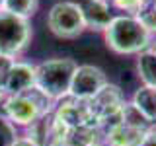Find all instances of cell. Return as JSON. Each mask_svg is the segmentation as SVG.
I'll return each mask as SVG.
<instances>
[{
	"mask_svg": "<svg viewBox=\"0 0 156 146\" xmlns=\"http://www.w3.org/2000/svg\"><path fill=\"white\" fill-rule=\"evenodd\" d=\"M37 6H39V0H4L0 8L10 14H16L20 18L29 19L37 12Z\"/></svg>",
	"mask_w": 156,
	"mask_h": 146,
	"instance_id": "8fae6325",
	"label": "cell"
},
{
	"mask_svg": "<svg viewBox=\"0 0 156 146\" xmlns=\"http://www.w3.org/2000/svg\"><path fill=\"white\" fill-rule=\"evenodd\" d=\"M12 62H14V58H10L6 55H0V88H2V80H4V76H6V72H8Z\"/></svg>",
	"mask_w": 156,
	"mask_h": 146,
	"instance_id": "2e32d148",
	"label": "cell"
},
{
	"mask_svg": "<svg viewBox=\"0 0 156 146\" xmlns=\"http://www.w3.org/2000/svg\"><path fill=\"white\" fill-rule=\"evenodd\" d=\"M31 23L26 18L10 14L0 8V55L16 61L31 41Z\"/></svg>",
	"mask_w": 156,
	"mask_h": 146,
	"instance_id": "277c9868",
	"label": "cell"
},
{
	"mask_svg": "<svg viewBox=\"0 0 156 146\" xmlns=\"http://www.w3.org/2000/svg\"><path fill=\"white\" fill-rule=\"evenodd\" d=\"M55 101H51L45 97L37 88L29 90L27 94L20 96H6V99L0 105V113L18 129H27L31 123H35L39 117L47 115L51 111V105Z\"/></svg>",
	"mask_w": 156,
	"mask_h": 146,
	"instance_id": "3957f363",
	"label": "cell"
},
{
	"mask_svg": "<svg viewBox=\"0 0 156 146\" xmlns=\"http://www.w3.org/2000/svg\"><path fill=\"white\" fill-rule=\"evenodd\" d=\"M104 41L117 55H140L152 45V33L136 16L121 14L104 29Z\"/></svg>",
	"mask_w": 156,
	"mask_h": 146,
	"instance_id": "6da1fadb",
	"label": "cell"
},
{
	"mask_svg": "<svg viewBox=\"0 0 156 146\" xmlns=\"http://www.w3.org/2000/svg\"><path fill=\"white\" fill-rule=\"evenodd\" d=\"M20 136L18 127H14L10 121L0 113V146H12Z\"/></svg>",
	"mask_w": 156,
	"mask_h": 146,
	"instance_id": "7c38bea8",
	"label": "cell"
},
{
	"mask_svg": "<svg viewBox=\"0 0 156 146\" xmlns=\"http://www.w3.org/2000/svg\"><path fill=\"white\" fill-rule=\"evenodd\" d=\"M136 18L143 22V26L148 29L152 35H156V6H154V4L148 2L139 14H136Z\"/></svg>",
	"mask_w": 156,
	"mask_h": 146,
	"instance_id": "4fadbf2b",
	"label": "cell"
},
{
	"mask_svg": "<svg viewBox=\"0 0 156 146\" xmlns=\"http://www.w3.org/2000/svg\"><path fill=\"white\" fill-rule=\"evenodd\" d=\"M12 146H39V144H35L33 140H29L27 136H23V134H20L18 138H16V142H14Z\"/></svg>",
	"mask_w": 156,
	"mask_h": 146,
	"instance_id": "e0dca14e",
	"label": "cell"
},
{
	"mask_svg": "<svg viewBox=\"0 0 156 146\" xmlns=\"http://www.w3.org/2000/svg\"><path fill=\"white\" fill-rule=\"evenodd\" d=\"M131 105H133L150 125L156 123V88H152V86L136 88V92L133 94V99H131Z\"/></svg>",
	"mask_w": 156,
	"mask_h": 146,
	"instance_id": "9c48e42d",
	"label": "cell"
},
{
	"mask_svg": "<svg viewBox=\"0 0 156 146\" xmlns=\"http://www.w3.org/2000/svg\"><path fill=\"white\" fill-rule=\"evenodd\" d=\"M35 88V64L23 61H14L2 80V90L6 96L27 94Z\"/></svg>",
	"mask_w": 156,
	"mask_h": 146,
	"instance_id": "52a82bcc",
	"label": "cell"
},
{
	"mask_svg": "<svg viewBox=\"0 0 156 146\" xmlns=\"http://www.w3.org/2000/svg\"><path fill=\"white\" fill-rule=\"evenodd\" d=\"M51 146H82V144H78L76 140H65V142H57V144H51Z\"/></svg>",
	"mask_w": 156,
	"mask_h": 146,
	"instance_id": "ac0fdd59",
	"label": "cell"
},
{
	"mask_svg": "<svg viewBox=\"0 0 156 146\" xmlns=\"http://www.w3.org/2000/svg\"><path fill=\"white\" fill-rule=\"evenodd\" d=\"M136 146H156V127H148Z\"/></svg>",
	"mask_w": 156,
	"mask_h": 146,
	"instance_id": "9a60e30c",
	"label": "cell"
},
{
	"mask_svg": "<svg viewBox=\"0 0 156 146\" xmlns=\"http://www.w3.org/2000/svg\"><path fill=\"white\" fill-rule=\"evenodd\" d=\"M136 72H139L143 86L156 88V51L152 47L136 55Z\"/></svg>",
	"mask_w": 156,
	"mask_h": 146,
	"instance_id": "30bf717a",
	"label": "cell"
},
{
	"mask_svg": "<svg viewBox=\"0 0 156 146\" xmlns=\"http://www.w3.org/2000/svg\"><path fill=\"white\" fill-rule=\"evenodd\" d=\"M78 62L72 58H47L35 64V88L51 101L68 96Z\"/></svg>",
	"mask_w": 156,
	"mask_h": 146,
	"instance_id": "7a4b0ae2",
	"label": "cell"
},
{
	"mask_svg": "<svg viewBox=\"0 0 156 146\" xmlns=\"http://www.w3.org/2000/svg\"><path fill=\"white\" fill-rule=\"evenodd\" d=\"M150 47H152L154 51H156V35H152V45H150Z\"/></svg>",
	"mask_w": 156,
	"mask_h": 146,
	"instance_id": "d6986e66",
	"label": "cell"
},
{
	"mask_svg": "<svg viewBox=\"0 0 156 146\" xmlns=\"http://www.w3.org/2000/svg\"><path fill=\"white\" fill-rule=\"evenodd\" d=\"M80 8L84 14L86 27L90 29H98L104 33V29L113 19L109 0H84V2H80Z\"/></svg>",
	"mask_w": 156,
	"mask_h": 146,
	"instance_id": "ba28073f",
	"label": "cell"
},
{
	"mask_svg": "<svg viewBox=\"0 0 156 146\" xmlns=\"http://www.w3.org/2000/svg\"><path fill=\"white\" fill-rule=\"evenodd\" d=\"M107 84V76L100 66L94 64H78L72 76V84L68 96L78 101H90L104 90Z\"/></svg>",
	"mask_w": 156,
	"mask_h": 146,
	"instance_id": "8992f818",
	"label": "cell"
},
{
	"mask_svg": "<svg viewBox=\"0 0 156 146\" xmlns=\"http://www.w3.org/2000/svg\"><path fill=\"white\" fill-rule=\"evenodd\" d=\"M119 10H125V14L129 16H136L150 0H111Z\"/></svg>",
	"mask_w": 156,
	"mask_h": 146,
	"instance_id": "5bb4252c",
	"label": "cell"
},
{
	"mask_svg": "<svg viewBox=\"0 0 156 146\" xmlns=\"http://www.w3.org/2000/svg\"><path fill=\"white\" fill-rule=\"evenodd\" d=\"M2 2H4V0H0V6H2Z\"/></svg>",
	"mask_w": 156,
	"mask_h": 146,
	"instance_id": "ffe728a7",
	"label": "cell"
},
{
	"mask_svg": "<svg viewBox=\"0 0 156 146\" xmlns=\"http://www.w3.org/2000/svg\"><path fill=\"white\" fill-rule=\"evenodd\" d=\"M47 27L53 35L61 39H74L86 29L84 14L78 2L72 0H61L53 4L47 12Z\"/></svg>",
	"mask_w": 156,
	"mask_h": 146,
	"instance_id": "5b68a950",
	"label": "cell"
}]
</instances>
